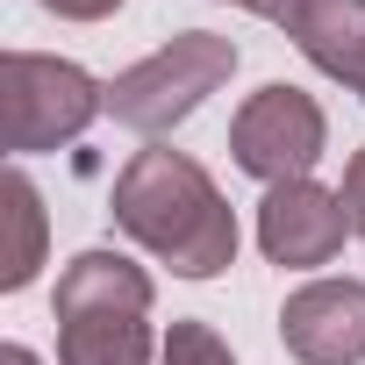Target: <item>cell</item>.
I'll use <instances>...</instances> for the list:
<instances>
[{
    "instance_id": "15",
    "label": "cell",
    "mask_w": 365,
    "mask_h": 365,
    "mask_svg": "<svg viewBox=\"0 0 365 365\" xmlns=\"http://www.w3.org/2000/svg\"><path fill=\"white\" fill-rule=\"evenodd\" d=\"M351 93H358V101H365V65H358V79H351Z\"/></svg>"
},
{
    "instance_id": "1",
    "label": "cell",
    "mask_w": 365,
    "mask_h": 365,
    "mask_svg": "<svg viewBox=\"0 0 365 365\" xmlns=\"http://www.w3.org/2000/svg\"><path fill=\"white\" fill-rule=\"evenodd\" d=\"M108 208H115V230L129 244H143L158 265H172V279H215L237 265V208L222 201L208 165L187 150L143 143L115 172Z\"/></svg>"
},
{
    "instance_id": "9",
    "label": "cell",
    "mask_w": 365,
    "mask_h": 365,
    "mask_svg": "<svg viewBox=\"0 0 365 365\" xmlns=\"http://www.w3.org/2000/svg\"><path fill=\"white\" fill-rule=\"evenodd\" d=\"M0 215H8V251H0V294H22L43 272V194L22 165L0 179Z\"/></svg>"
},
{
    "instance_id": "7",
    "label": "cell",
    "mask_w": 365,
    "mask_h": 365,
    "mask_svg": "<svg viewBox=\"0 0 365 365\" xmlns=\"http://www.w3.org/2000/svg\"><path fill=\"white\" fill-rule=\"evenodd\" d=\"M279 344L301 365H365V279H308L279 308Z\"/></svg>"
},
{
    "instance_id": "5",
    "label": "cell",
    "mask_w": 365,
    "mask_h": 365,
    "mask_svg": "<svg viewBox=\"0 0 365 365\" xmlns=\"http://www.w3.org/2000/svg\"><path fill=\"white\" fill-rule=\"evenodd\" d=\"M329 150V115L315 93L272 79L230 115V158L258 179V187H287V179H315V158Z\"/></svg>"
},
{
    "instance_id": "11",
    "label": "cell",
    "mask_w": 365,
    "mask_h": 365,
    "mask_svg": "<svg viewBox=\"0 0 365 365\" xmlns=\"http://www.w3.org/2000/svg\"><path fill=\"white\" fill-rule=\"evenodd\" d=\"M344 208H351V237H365V143L344 165Z\"/></svg>"
},
{
    "instance_id": "6",
    "label": "cell",
    "mask_w": 365,
    "mask_h": 365,
    "mask_svg": "<svg viewBox=\"0 0 365 365\" xmlns=\"http://www.w3.org/2000/svg\"><path fill=\"white\" fill-rule=\"evenodd\" d=\"M351 237V208L344 194H329L322 179H287V187H265L258 201V251L287 272H315L344 251Z\"/></svg>"
},
{
    "instance_id": "14",
    "label": "cell",
    "mask_w": 365,
    "mask_h": 365,
    "mask_svg": "<svg viewBox=\"0 0 365 365\" xmlns=\"http://www.w3.org/2000/svg\"><path fill=\"white\" fill-rule=\"evenodd\" d=\"M0 365H43V358H36L29 344H8V351H0Z\"/></svg>"
},
{
    "instance_id": "3",
    "label": "cell",
    "mask_w": 365,
    "mask_h": 365,
    "mask_svg": "<svg viewBox=\"0 0 365 365\" xmlns=\"http://www.w3.org/2000/svg\"><path fill=\"white\" fill-rule=\"evenodd\" d=\"M237 72V43L215 36V29H179L172 43H158L150 58L122 65L108 79V115L136 136H172L179 122H187L208 93H222Z\"/></svg>"
},
{
    "instance_id": "10",
    "label": "cell",
    "mask_w": 365,
    "mask_h": 365,
    "mask_svg": "<svg viewBox=\"0 0 365 365\" xmlns=\"http://www.w3.org/2000/svg\"><path fill=\"white\" fill-rule=\"evenodd\" d=\"M158 365H237V351L222 344V329H215V322H201V315H179V322L165 329V351H158Z\"/></svg>"
},
{
    "instance_id": "8",
    "label": "cell",
    "mask_w": 365,
    "mask_h": 365,
    "mask_svg": "<svg viewBox=\"0 0 365 365\" xmlns=\"http://www.w3.org/2000/svg\"><path fill=\"white\" fill-rule=\"evenodd\" d=\"M287 36H294V51H301L322 79L351 86L358 65H365V0H308L301 22H294Z\"/></svg>"
},
{
    "instance_id": "4",
    "label": "cell",
    "mask_w": 365,
    "mask_h": 365,
    "mask_svg": "<svg viewBox=\"0 0 365 365\" xmlns=\"http://www.w3.org/2000/svg\"><path fill=\"white\" fill-rule=\"evenodd\" d=\"M93 115H108V86L51 51H8L0 58V143L15 158L79 143L93 129Z\"/></svg>"
},
{
    "instance_id": "2",
    "label": "cell",
    "mask_w": 365,
    "mask_h": 365,
    "mask_svg": "<svg viewBox=\"0 0 365 365\" xmlns=\"http://www.w3.org/2000/svg\"><path fill=\"white\" fill-rule=\"evenodd\" d=\"M58 365H158L150 336V272L108 244L79 251L58 272Z\"/></svg>"
},
{
    "instance_id": "12",
    "label": "cell",
    "mask_w": 365,
    "mask_h": 365,
    "mask_svg": "<svg viewBox=\"0 0 365 365\" xmlns=\"http://www.w3.org/2000/svg\"><path fill=\"white\" fill-rule=\"evenodd\" d=\"M36 8L58 22H108V15H122V0H36Z\"/></svg>"
},
{
    "instance_id": "13",
    "label": "cell",
    "mask_w": 365,
    "mask_h": 365,
    "mask_svg": "<svg viewBox=\"0 0 365 365\" xmlns=\"http://www.w3.org/2000/svg\"><path fill=\"white\" fill-rule=\"evenodd\" d=\"M230 8H251V15H265V22H279V29H294V22H301V8H308V0H230Z\"/></svg>"
}]
</instances>
